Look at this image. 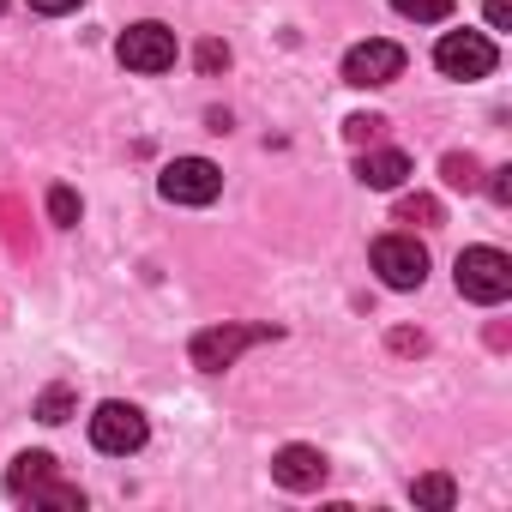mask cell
Returning <instances> with one entry per match:
<instances>
[{
    "label": "cell",
    "mask_w": 512,
    "mask_h": 512,
    "mask_svg": "<svg viewBox=\"0 0 512 512\" xmlns=\"http://www.w3.org/2000/svg\"><path fill=\"white\" fill-rule=\"evenodd\" d=\"M458 296L476 308H500L512 296V260L500 247H464L458 253Z\"/></svg>",
    "instance_id": "1"
},
{
    "label": "cell",
    "mask_w": 512,
    "mask_h": 512,
    "mask_svg": "<svg viewBox=\"0 0 512 512\" xmlns=\"http://www.w3.org/2000/svg\"><path fill=\"white\" fill-rule=\"evenodd\" d=\"M434 67L446 73V79H488L494 67H500V49H494V37L488 31H446L440 43H434Z\"/></svg>",
    "instance_id": "2"
},
{
    "label": "cell",
    "mask_w": 512,
    "mask_h": 512,
    "mask_svg": "<svg viewBox=\"0 0 512 512\" xmlns=\"http://www.w3.org/2000/svg\"><path fill=\"white\" fill-rule=\"evenodd\" d=\"M368 260H374L386 290H422L428 284V247L416 235H380Z\"/></svg>",
    "instance_id": "3"
},
{
    "label": "cell",
    "mask_w": 512,
    "mask_h": 512,
    "mask_svg": "<svg viewBox=\"0 0 512 512\" xmlns=\"http://www.w3.org/2000/svg\"><path fill=\"white\" fill-rule=\"evenodd\" d=\"M145 434H151V422H145V410H139V404L109 398V404H97V416H91V446H97V452H109V458L139 452V446H145Z\"/></svg>",
    "instance_id": "4"
},
{
    "label": "cell",
    "mask_w": 512,
    "mask_h": 512,
    "mask_svg": "<svg viewBox=\"0 0 512 512\" xmlns=\"http://www.w3.org/2000/svg\"><path fill=\"white\" fill-rule=\"evenodd\" d=\"M157 193L169 205H211L223 193V169L211 157H175L163 175H157Z\"/></svg>",
    "instance_id": "5"
},
{
    "label": "cell",
    "mask_w": 512,
    "mask_h": 512,
    "mask_svg": "<svg viewBox=\"0 0 512 512\" xmlns=\"http://www.w3.org/2000/svg\"><path fill=\"white\" fill-rule=\"evenodd\" d=\"M266 338H272L266 326H211V332H199V338L187 344V356H193V368H199V374H223V368H235V356H241V350L266 344Z\"/></svg>",
    "instance_id": "6"
},
{
    "label": "cell",
    "mask_w": 512,
    "mask_h": 512,
    "mask_svg": "<svg viewBox=\"0 0 512 512\" xmlns=\"http://www.w3.org/2000/svg\"><path fill=\"white\" fill-rule=\"evenodd\" d=\"M115 55H121V67H133V73H169V67H175V31L157 25V19L127 25L121 43H115Z\"/></svg>",
    "instance_id": "7"
},
{
    "label": "cell",
    "mask_w": 512,
    "mask_h": 512,
    "mask_svg": "<svg viewBox=\"0 0 512 512\" xmlns=\"http://www.w3.org/2000/svg\"><path fill=\"white\" fill-rule=\"evenodd\" d=\"M398 73H404V49H398L392 37H368V43H356V49L344 55V85H356V91L392 85Z\"/></svg>",
    "instance_id": "8"
},
{
    "label": "cell",
    "mask_w": 512,
    "mask_h": 512,
    "mask_svg": "<svg viewBox=\"0 0 512 512\" xmlns=\"http://www.w3.org/2000/svg\"><path fill=\"white\" fill-rule=\"evenodd\" d=\"M272 476H278V482H284L290 494H314V488L326 482V452H320V446H302V440H296V446H284V452L272 458Z\"/></svg>",
    "instance_id": "9"
},
{
    "label": "cell",
    "mask_w": 512,
    "mask_h": 512,
    "mask_svg": "<svg viewBox=\"0 0 512 512\" xmlns=\"http://www.w3.org/2000/svg\"><path fill=\"white\" fill-rule=\"evenodd\" d=\"M356 181L374 187V193H392V187L410 181V157H404L398 145H368V151L356 157Z\"/></svg>",
    "instance_id": "10"
},
{
    "label": "cell",
    "mask_w": 512,
    "mask_h": 512,
    "mask_svg": "<svg viewBox=\"0 0 512 512\" xmlns=\"http://www.w3.org/2000/svg\"><path fill=\"white\" fill-rule=\"evenodd\" d=\"M49 476H55V458L49 452H19L13 470H7V494L13 500H31V488H43Z\"/></svg>",
    "instance_id": "11"
},
{
    "label": "cell",
    "mask_w": 512,
    "mask_h": 512,
    "mask_svg": "<svg viewBox=\"0 0 512 512\" xmlns=\"http://www.w3.org/2000/svg\"><path fill=\"white\" fill-rule=\"evenodd\" d=\"M410 500H416V506L446 512V506H458V482H452V476H440V470H434V476H416V482H410Z\"/></svg>",
    "instance_id": "12"
},
{
    "label": "cell",
    "mask_w": 512,
    "mask_h": 512,
    "mask_svg": "<svg viewBox=\"0 0 512 512\" xmlns=\"http://www.w3.org/2000/svg\"><path fill=\"white\" fill-rule=\"evenodd\" d=\"M31 506H67V512H85V488H73V482H43V488H31Z\"/></svg>",
    "instance_id": "13"
},
{
    "label": "cell",
    "mask_w": 512,
    "mask_h": 512,
    "mask_svg": "<svg viewBox=\"0 0 512 512\" xmlns=\"http://www.w3.org/2000/svg\"><path fill=\"white\" fill-rule=\"evenodd\" d=\"M452 7H458V0H392V13L416 19V25H440V19H452Z\"/></svg>",
    "instance_id": "14"
},
{
    "label": "cell",
    "mask_w": 512,
    "mask_h": 512,
    "mask_svg": "<svg viewBox=\"0 0 512 512\" xmlns=\"http://www.w3.org/2000/svg\"><path fill=\"white\" fill-rule=\"evenodd\" d=\"M49 223H61V229L79 223V193L73 187H49Z\"/></svg>",
    "instance_id": "15"
},
{
    "label": "cell",
    "mask_w": 512,
    "mask_h": 512,
    "mask_svg": "<svg viewBox=\"0 0 512 512\" xmlns=\"http://www.w3.org/2000/svg\"><path fill=\"white\" fill-rule=\"evenodd\" d=\"M67 416H73V392L67 386H49L37 398V422H67Z\"/></svg>",
    "instance_id": "16"
},
{
    "label": "cell",
    "mask_w": 512,
    "mask_h": 512,
    "mask_svg": "<svg viewBox=\"0 0 512 512\" xmlns=\"http://www.w3.org/2000/svg\"><path fill=\"white\" fill-rule=\"evenodd\" d=\"M446 181H452V187H476V181H482V175H476V157H470V151H464V157L452 151V157H446Z\"/></svg>",
    "instance_id": "17"
},
{
    "label": "cell",
    "mask_w": 512,
    "mask_h": 512,
    "mask_svg": "<svg viewBox=\"0 0 512 512\" xmlns=\"http://www.w3.org/2000/svg\"><path fill=\"white\" fill-rule=\"evenodd\" d=\"M380 127H386V121H380V115H350V121H344V133H350V139H356V145H368V139H374V133H380Z\"/></svg>",
    "instance_id": "18"
},
{
    "label": "cell",
    "mask_w": 512,
    "mask_h": 512,
    "mask_svg": "<svg viewBox=\"0 0 512 512\" xmlns=\"http://www.w3.org/2000/svg\"><path fill=\"white\" fill-rule=\"evenodd\" d=\"M398 217H404V223H416V217H422V223H434V217H440V205L416 193V199H404V205H398Z\"/></svg>",
    "instance_id": "19"
},
{
    "label": "cell",
    "mask_w": 512,
    "mask_h": 512,
    "mask_svg": "<svg viewBox=\"0 0 512 512\" xmlns=\"http://www.w3.org/2000/svg\"><path fill=\"white\" fill-rule=\"evenodd\" d=\"M229 67V49L223 43H199V73H223Z\"/></svg>",
    "instance_id": "20"
},
{
    "label": "cell",
    "mask_w": 512,
    "mask_h": 512,
    "mask_svg": "<svg viewBox=\"0 0 512 512\" xmlns=\"http://www.w3.org/2000/svg\"><path fill=\"white\" fill-rule=\"evenodd\" d=\"M488 199H494V205H512V169H494V175H488Z\"/></svg>",
    "instance_id": "21"
},
{
    "label": "cell",
    "mask_w": 512,
    "mask_h": 512,
    "mask_svg": "<svg viewBox=\"0 0 512 512\" xmlns=\"http://www.w3.org/2000/svg\"><path fill=\"white\" fill-rule=\"evenodd\" d=\"M85 0H31V13H43V19H61V13H79Z\"/></svg>",
    "instance_id": "22"
},
{
    "label": "cell",
    "mask_w": 512,
    "mask_h": 512,
    "mask_svg": "<svg viewBox=\"0 0 512 512\" xmlns=\"http://www.w3.org/2000/svg\"><path fill=\"white\" fill-rule=\"evenodd\" d=\"M488 25H494V31L512 25V0H488Z\"/></svg>",
    "instance_id": "23"
},
{
    "label": "cell",
    "mask_w": 512,
    "mask_h": 512,
    "mask_svg": "<svg viewBox=\"0 0 512 512\" xmlns=\"http://www.w3.org/2000/svg\"><path fill=\"white\" fill-rule=\"evenodd\" d=\"M0 13H7V0H0Z\"/></svg>",
    "instance_id": "24"
}]
</instances>
